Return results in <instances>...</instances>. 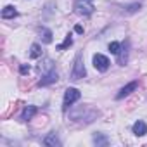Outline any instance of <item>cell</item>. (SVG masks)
<instances>
[{
	"instance_id": "obj_1",
	"label": "cell",
	"mask_w": 147,
	"mask_h": 147,
	"mask_svg": "<svg viewBox=\"0 0 147 147\" xmlns=\"http://www.w3.org/2000/svg\"><path fill=\"white\" fill-rule=\"evenodd\" d=\"M87 76V69H85V64H83V59L82 55H76L75 59V64H73V69H71V80H82Z\"/></svg>"
},
{
	"instance_id": "obj_2",
	"label": "cell",
	"mask_w": 147,
	"mask_h": 147,
	"mask_svg": "<svg viewBox=\"0 0 147 147\" xmlns=\"http://www.w3.org/2000/svg\"><path fill=\"white\" fill-rule=\"evenodd\" d=\"M80 97H82V94H80V90L78 88H75V87H69L66 92H64V100H62V109L66 111L67 107H71L73 104H75L76 100H80Z\"/></svg>"
},
{
	"instance_id": "obj_3",
	"label": "cell",
	"mask_w": 147,
	"mask_h": 147,
	"mask_svg": "<svg viewBox=\"0 0 147 147\" xmlns=\"http://www.w3.org/2000/svg\"><path fill=\"white\" fill-rule=\"evenodd\" d=\"M73 9H75V12L78 16H92L94 14V5L90 4V0H76Z\"/></svg>"
},
{
	"instance_id": "obj_4",
	"label": "cell",
	"mask_w": 147,
	"mask_h": 147,
	"mask_svg": "<svg viewBox=\"0 0 147 147\" xmlns=\"http://www.w3.org/2000/svg\"><path fill=\"white\" fill-rule=\"evenodd\" d=\"M109 59H107V55H104V54H95L94 55V66H95V69L97 71H107L109 69Z\"/></svg>"
},
{
	"instance_id": "obj_5",
	"label": "cell",
	"mask_w": 147,
	"mask_h": 147,
	"mask_svg": "<svg viewBox=\"0 0 147 147\" xmlns=\"http://www.w3.org/2000/svg\"><path fill=\"white\" fill-rule=\"evenodd\" d=\"M137 87H138V82L135 80V82H130L128 85H125L118 94H116V99H123V97H128L131 92H135L137 90Z\"/></svg>"
},
{
	"instance_id": "obj_6",
	"label": "cell",
	"mask_w": 147,
	"mask_h": 147,
	"mask_svg": "<svg viewBox=\"0 0 147 147\" xmlns=\"http://www.w3.org/2000/svg\"><path fill=\"white\" fill-rule=\"evenodd\" d=\"M57 71H49V73H43V78L38 82V87H45V85H50V83H55L57 82Z\"/></svg>"
},
{
	"instance_id": "obj_7",
	"label": "cell",
	"mask_w": 147,
	"mask_h": 147,
	"mask_svg": "<svg viewBox=\"0 0 147 147\" xmlns=\"http://www.w3.org/2000/svg\"><path fill=\"white\" fill-rule=\"evenodd\" d=\"M131 130H133V133H135L137 137H144V135H147V125H145L142 119L135 121L133 126H131Z\"/></svg>"
},
{
	"instance_id": "obj_8",
	"label": "cell",
	"mask_w": 147,
	"mask_h": 147,
	"mask_svg": "<svg viewBox=\"0 0 147 147\" xmlns=\"http://www.w3.org/2000/svg\"><path fill=\"white\" fill-rule=\"evenodd\" d=\"M43 145H47V147H59V145H61V140H59L57 135L52 131V133H49V135L43 138Z\"/></svg>"
},
{
	"instance_id": "obj_9",
	"label": "cell",
	"mask_w": 147,
	"mask_h": 147,
	"mask_svg": "<svg viewBox=\"0 0 147 147\" xmlns=\"http://www.w3.org/2000/svg\"><path fill=\"white\" fill-rule=\"evenodd\" d=\"M128 62V42L125 45H121V50L118 54V64L119 66H125Z\"/></svg>"
},
{
	"instance_id": "obj_10",
	"label": "cell",
	"mask_w": 147,
	"mask_h": 147,
	"mask_svg": "<svg viewBox=\"0 0 147 147\" xmlns=\"http://www.w3.org/2000/svg\"><path fill=\"white\" fill-rule=\"evenodd\" d=\"M36 111H38V109H36L35 106H26V107L23 109L21 119H23V121H30V119H31V118H33V116L36 114Z\"/></svg>"
},
{
	"instance_id": "obj_11",
	"label": "cell",
	"mask_w": 147,
	"mask_h": 147,
	"mask_svg": "<svg viewBox=\"0 0 147 147\" xmlns=\"http://www.w3.org/2000/svg\"><path fill=\"white\" fill-rule=\"evenodd\" d=\"M16 16H18V11H16L14 5H7V7H4V11H2V18H4V19H14Z\"/></svg>"
},
{
	"instance_id": "obj_12",
	"label": "cell",
	"mask_w": 147,
	"mask_h": 147,
	"mask_svg": "<svg viewBox=\"0 0 147 147\" xmlns=\"http://www.w3.org/2000/svg\"><path fill=\"white\" fill-rule=\"evenodd\" d=\"M30 57H31V59L42 57V47H40L38 43H33V45L30 47Z\"/></svg>"
},
{
	"instance_id": "obj_13",
	"label": "cell",
	"mask_w": 147,
	"mask_h": 147,
	"mask_svg": "<svg viewBox=\"0 0 147 147\" xmlns=\"http://www.w3.org/2000/svg\"><path fill=\"white\" fill-rule=\"evenodd\" d=\"M107 137L106 135H102V133H95L94 135V144L95 145H107Z\"/></svg>"
},
{
	"instance_id": "obj_14",
	"label": "cell",
	"mask_w": 147,
	"mask_h": 147,
	"mask_svg": "<svg viewBox=\"0 0 147 147\" xmlns=\"http://www.w3.org/2000/svg\"><path fill=\"white\" fill-rule=\"evenodd\" d=\"M42 42L43 43H52V31L50 30H47V28L42 30Z\"/></svg>"
},
{
	"instance_id": "obj_15",
	"label": "cell",
	"mask_w": 147,
	"mask_h": 147,
	"mask_svg": "<svg viewBox=\"0 0 147 147\" xmlns=\"http://www.w3.org/2000/svg\"><path fill=\"white\" fill-rule=\"evenodd\" d=\"M140 7H142V4H140V2H135V4L126 5V7H125V12H126V14H133V12H137Z\"/></svg>"
},
{
	"instance_id": "obj_16",
	"label": "cell",
	"mask_w": 147,
	"mask_h": 147,
	"mask_svg": "<svg viewBox=\"0 0 147 147\" xmlns=\"http://www.w3.org/2000/svg\"><path fill=\"white\" fill-rule=\"evenodd\" d=\"M73 45V38H71V35H67L66 38H64V42L61 43V45H57V50H66L67 47H71Z\"/></svg>"
},
{
	"instance_id": "obj_17",
	"label": "cell",
	"mask_w": 147,
	"mask_h": 147,
	"mask_svg": "<svg viewBox=\"0 0 147 147\" xmlns=\"http://www.w3.org/2000/svg\"><path fill=\"white\" fill-rule=\"evenodd\" d=\"M109 50H111V54H119V50H121V43L119 42H111L109 43Z\"/></svg>"
},
{
	"instance_id": "obj_18",
	"label": "cell",
	"mask_w": 147,
	"mask_h": 147,
	"mask_svg": "<svg viewBox=\"0 0 147 147\" xmlns=\"http://www.w3.org/2000/svg\"><path fill=\"white\" fill-rule=\"evenodd\" d=\"M19 73H21V75H28V73H30V66H28V64H21Z\"/></svg>"
},
{
	"instance_id": "obj_19",
	"label": "cell",
	"mask_w": 147,
	"mask_h": 147,
	"mask_svg": "<svg viewBox=\"0 0 147 147\" xmlns=\"http://www.w3.org/2000/svg\"><path fill=\"white\" fill-rule=\"evenodd\" d=\"M75 31H76V33H83V26L76 24V26H75Z\"/></svg>"
}]
</instances>
